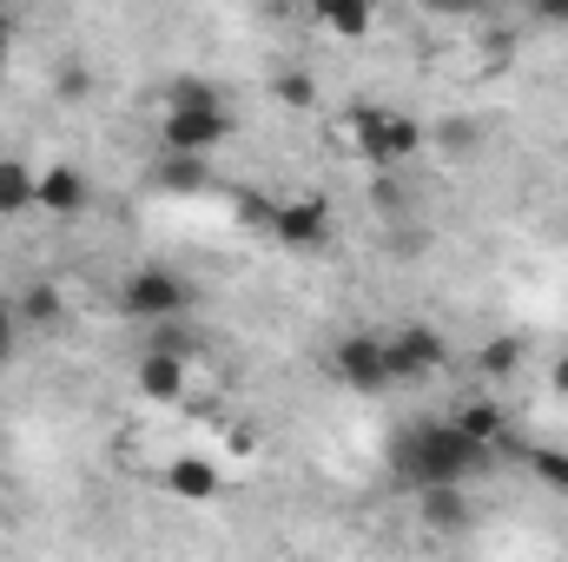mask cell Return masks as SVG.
I'll return each instance as SVG.
<instances>
[{"mask_svg": "<svg viewBox=\"0 0 568 562\" xmlns=\"http://www.w3.org/2000/svg\"><path fill=\"white\" fill-rule=\"evenodd\" d=\"M489 463H496V450H476L449 418L410 423V430H397V443H390V483H404L410 496H417V490H463V483L483 476Z\"/></svg>", "mask_w": 568, "mask_h": 562, "instance_id": "cell-1", "label": "cell"}, {"mask_svg": "<svg viewBox=\"0 0 568 562\" xmlns=\"http://www.w3.org/2000/svg\"><path fill=\"white\" fill-rule=\"evenodd\" d=\"M159 185H165V192H199V185H205V159L165 152V159H159Z\"/></svg>", "mask_w": 568, "mask_h": 562, "instance_id": "cell-17", "label": "cell"}, {"mask_svg": "<svg viewBox=\"0 0 568 562\" xmlns=\"http://www.w3.org/2000/svg\"><path fill=\"white\" fill-rule=\"evenodd\" d=\"M120 311L140 318V324H179L192 311V284L165 265H140L133 279L120 284Z\"/></svg>", "mask_w": 568, "mask_h": 562, "instance_id": "cell-3", "label": "cell"}, {"mask_svg": "<svg viewBox=\"0 0 568 562\" xmlns=\"http://www.w3.org/2000/svg\"><path fill=\"white\" fill-rule=\"evenodd\" d=\"M542 20H556V27H568V0H549V7H542Z\"/></svg>", "mask_w": 568, "mask_h": 562, "instance_id": "cell-23", "label": "cell"}, {"mask_svg": "<svg viewBox=\"0 0 568 562\" xmlns=\"http://www.w3.org/2000/svg\"><path fill=\"white\" fill-rule=\"evenodd\" d=\"M272 239L291 245V252H317L331 239V199L304 192V199H278L272 205Z\"/></svg>", "mask_w": 568, "mask_h": 562, "instance_id": "cell-6", "label": "cell"}, {"mask_svg": "<svg viewBox=\"0 0 568 562\" xmlns=\"http://www.w3.org/2000/svg\"><path fill=\"white\" fill-rule=\"evenodd\" d=\"M13 318H20V324H33V331H53V324L67 318V298H60L53 284H33V291H20Z\"/></svg>", "mask_w": 568, "mask_h": 562, "instance_id": "cell-15", "label": "cell"}, {"mask_svg": "<svg viewBox=\"0 0 568 562\" xmlns=\"http://www.w3.org/2000/svg\"><path fill=\"white\" fill-rule=\"evenodd\" d=\"M232 127H239V120L212 100V107H165V127H159V133H165V152H179V159H205L212 145L232 140Z\"/></svg>", "mask_w": 568, "mask_h": 562, "instance_id": "cell-5", "label": "cell"}, {"mask_svg": "<svg viewBox=\"0 0 568 562\" xmlns=\"http://www.w3.org/2000/svg\"><path fill=\"white\" fill-rule=\"evenodd\" d=\"M351 140L364 152V165L390 172V165L424 152V127L410 113H397V107H351Z\"/></svg>", "mask_w": 568, "mask_h": 562, "instance_id": "cell-2", "label": "cell"}, {"mask_svg": "<svg viewBox=\"0 0 568 562\" xmlns=\"http://www.w3.org/2000/svg\"><path fill=\"white\" fill-rule=\"evenodd\" d=\"M7 47H13V27H7V13H0V67H7Z\"/></svg>", "mask_w": 568, "mask_h": 562, "instance_id": "cell-24", "label": "cell"}, {"mask_svg": "<svg viewBox=\"0 0 568 562\" xmlns=\"http://www.w3.org/2000/svg\"><path fill=\"white\" fill-rule=\"evenodd\" d=\"M165 490L185 496V503H212V496L225 490V476H219V463H205V456H172V463H165Z\"/></svg>", "mask_w": 568, "mask_h": 562, "instance_id": "cell-9", "label": "cell"}, {"mask_svg": "<svg viewBox=\"0 0 568 562\" xmlns=\"http://www.w3.org/2000/svg\"><path fill=\"white\" fill-rule=\"evenodd\" d=\"M449 423H456V430H463V436H469V443H476V450H496V443H503V411H496V404H483V398H476V404H463V411H449Z\"/></svg>", "mask_w": 568, "mask_h": 562, "instance_id": "cell-14", "label": "cell"}, {"mask_svg": "<svg viewBox=\"0 0 568 562\" xmlns=\"http://www.w3.org/2000/svg\"><path fill=\"white\" fill-rule=\"evenodd\" d=\"M212 100H219V93H212L205 80H172V87H165V107H212Z\"/></svg>", "mask_w": 568, "mask_h": 562, "instance_id": "cell-20", "label": "cell"}, {"mask_svg": "<svg viewBox=\"0 0 568 562\" xmlns=\"http://www.w3.org/2000/svg\"><path fill=\"white\" fill-rule=\"evenodd\" d=\"M317 27L337 33V40H364V33L377 27V13H371L364 0H324V7H317Z\"/></svg>", "mask_w": 568, "mask_h": 562, "instance_id": "cell-13", "label": "cell"}, {"mask_svg": "<svg viewBox=\"0 0 568 562\" xmlns=\"http://www.w3.org/2000/svg\"><path fill=\"white\" fill-rule=\"evenodd\" d=\"M529 470H536V483H549V490H562L568 496V450L536 443V450H529Z\"/></svg>", "mask_w": 568, "mask_h": 562, "instance_id": "cell-18", "label": "cell"}, {"mask_svg": "<svg viewBox=\"0 0 568 562\" xmlns=\"http://www.w3.org/2000/svg\"><path fill=\"white\" fill-rule=\"evenodd\" d=\"M476 371H483V378H516V371H523V338H489V344L476 351Z\"/></svg>", "mask_w": 568, "mask_h": 562, "instance_id": "cell-16", "label": "cell"}, {"mask_svg": "<svg viewBox=\"0 0 568 562\" xmlns=\"http://www.w3.org/2000/svg\"><path fill=\"white\" fill-rule=\"evenodd\" d=\"M443 364H449V344L429 324H404V331L384 338V378L390 384H429Z\"/></svg>", "mask_w": 568, "mask_h": 562, "instance_id": "cell-4", "label": "cell"}, {"mask_svg": "<svg viewBox=\"0 0 568 562\" xmlns=\"http://www.w3.org/2000/svg\"><path fill=\"white\" fill-rule=\"evenodd\" d=\"M549 384H556V398H568V351L549 364Z\"/></svg>", "mask_w": 568, "mask_h": 562, "instance_id": "cell-22", "label": "cell"}, {"mask_svg": "<svg viewBox=\"0 0 568 562\" xmlns=\"http://www.w3.org/2000/svg\"><path fill=\"white\" fill-rule=\"evenodd\" d=\"M272 93H278L284 107H297V113H304V107L317 100V87H311V73H278V87H272Z\"/></svg>", "mask_w": 568, "mask_h": 562, "instance_id": "cell-19", "label": "cell"}, {"mask_svg": "<svg viewBox=\"0 0 568 562\" xmlns=\"http://www.w3.org/2000/svg\"><path fill=\"white\" fill-rule=\"evenodd\" d=\"M13 331H20V318H13V311L0 304V358H7V344H13Z\"/></svg>", "mask_w": 568, "mask_h": 562, "instance_id": "cell-21", "label": "cell"}, {"mask_svg": "<svg viewBox=\"0 0 568 562\" xmlns=\"http://www.w3.org/2000/svg\"><path fill=\"white\" fill-rule=\"evenodd\" d=\"M417 516L436 536H463L469 530V496L463 490H417Z\"/></svg>", "mask_w": 568, "mask_h": 562, "instance_id": "cell-11", "label": "cell"}, {"mask_svg": "<svg viewBox=\"0 0 568 562\" xmlns=\"http://www.w3.org/2000/svg\"><path fill=\"white\" fill-rule=\"evenodd\" d=\"M185 358H172V351H145L140 358V391L152 398V404H179L185 398Z\"/></svg>", "mask_w": 568, "mask_h": 562, "instance_id": "cell-10", "label": "cell"}, {"mask_svg": "<svg viewBox=\"0 0 568 562\" xmlns=\"http://www.w3.org/2000/svg\"><path fill=\"white\" fill-rule=\"evenodd\" d=\"M331 378H337L344 391H384V384H390V378H384V338H377V331L344 338V344L331 351Z\"/></svg>", "mask_w": 568, "mask_h": 562, "instance_id": "cell-7", "label": "cell"}, {"mask_svg": "<svg viewBox=\"0 0 568 562\" xmlns=\"http://www.w3.org/2000/svg\"><path fill=\"white\" fill-rule=\"evenodd\" d=\"M40 212H47V219H73V212H87V179H80V165L53 159V165L40 172Z\"/></svg>", "mask_w": 568, "mask_h": 562, "instance_id": "cell-8", "label": "cell"}, {"mask_svg": "<svg viewBox=\"0 0 568 562\" xmlns=\"http://www.w3.org/2000/svg\"><path fill=\"white\" fill-rule=\"evenodd\" d=\"M40 212V172L27 159H0V219Z\"/></svg>", "mask_w": 568, "mask_h": 562, "instance_id": "cell-12", "label": "cell"}]
</instances>
